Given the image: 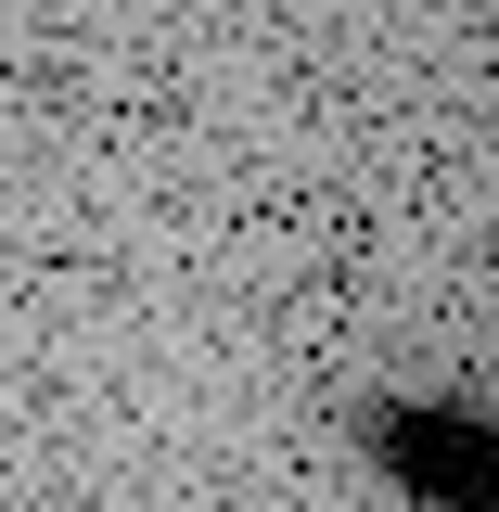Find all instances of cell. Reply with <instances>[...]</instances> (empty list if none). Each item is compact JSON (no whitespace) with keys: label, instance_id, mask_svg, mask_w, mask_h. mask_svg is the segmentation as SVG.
<instances>
[{"label":"cell","instance_id":"1","mask_svg":"<svg viewBox=\"0 0 499 512\" xmlns=\"http://www.w3.org/2000/svg\"><path fill=\"white\" fill-rule=\"evenodd\" d=\"M384 461L436 512H499V436L461 423V410H397V423H384Z\"/></svg>","mask_w":499,"mask_h":512}]
</instances>
